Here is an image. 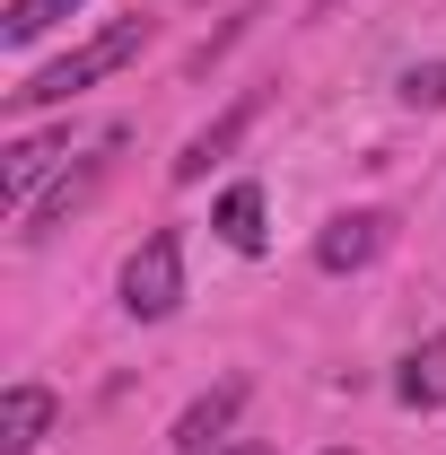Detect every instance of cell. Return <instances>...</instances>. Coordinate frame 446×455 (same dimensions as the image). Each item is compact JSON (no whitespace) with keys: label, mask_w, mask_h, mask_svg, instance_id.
Segmentation results:
<instances>
[{"label":"cell","mask_w":446,"mask_h":455,"mask_svg":"<svg viewBox=\"0 0 446 455\" xmlns=\"http://www.w3.org/2000/svg\"><path fill=\"white\" fill-rule=\"evenodd\" d=\"M245 411V377H219L202 403H184V420H175V438L167 447L175 455H219V438H227V420Z\"/></svg>","instance_id":"4"},{"label":"cell","mask_w":446,"mask_h":455,"mask_svg":"<svg viewBox=\"0 0 446 455\" xmlns=\"http://www.w3.org/2000/svg\"><path fill=\"white\" fill-rule=\"evenodd\" d=\"M402 106H446V61H420V70H402Z\"/></svg>","instance_id":"11"},{"label":"cell","mask_w":446,"mask_h":455,"mask_svg":"<svg viewBox=\"0 0 446 455\" xmlns=\"http://www.w3.org/2000/svg\"><path fill=\"white\" fill-rule=\"evenodd\" d=\"M53 411L61 403L36 386V377H18L9 395H0V455H36L44 438H53Z\"/></svg>","instance_id":"5"},{"label":"cell","mask_w":446,"mask_h":455,"mask_svg":"<svg viewBox=\"0 0 446 455\" xmlns=\"http://www.w3.org/2000/svg\"><path fill=\"white\" fill-rule=\"evenodd\" d=\"M245 123H254V97H236L211 132H193V140H184V158H175V184H202V175H211V158H227V149L245 140Z\"/></svg>","instance_id":"8"},{"label":"cell","mask_w":446,"mask_h":455,"mask_svg":"<svg viewBox=\"0 0 446 455\" xmlns=\"http://www.w3.org/2000/svg\"><path fill=\"white\" fill-rule=\"evenodd\" d=\"M140 53H149V18H114L106 36H88L79 53L44 61V70H27V79L9 88V106H18V114H44V106H70L79 88H97V79H114L123 61H140Z\"/></svg>","instance_id":"1"},{"label":"cell","mask_w":446,"mask_h":455,"mask_svg":"<svg viewBox=\"0 0 446 455\" xmlns=\"http://www.w3.org/2000/svg\"><path fill=\"white\" fill-rule=\"evenodd\" d=\"M324 455H359V447H324Z\"/></svg>","instance_id":"13"},{"label":"cell","mask_w":446,"mask_h":455,"mask_svg":"<svg viewBox=\"0 0 446 455\" xmlns=\"http://www.w3.org/2000/svg\"><path fill=\"white\" fill-rule=\"evenodd\" d=\"M394 395L411 403V411H438V403H446V333H429V341H411V350H402Z\"/></svg>","instance_id":"7"},{"label":"cell","mask_w":446,"mask_h":455,"mask_svg":"<svg viewBox=\"0 0 446 455\" xmlns=\"http://www.w3.org/2000/svg\"><path fill=\"white\" fill-rule=\"evenodd\" d=\"M175 307H184V236L158 228V236H140V254L123 263V315H131V324H167Z\"/></svg>","instance_id":"2"},{"label":"cell","mask_w":446,"mask_h":455,"mask_svg":"<svg viewBox=\"0 0 446 455\" xmlns=\"http://www.w3.org/2000/svg\"><path fill=\"white\" fill-rule=\"evenodd\" d=\"M61 158H70V132H44V140H18V149L0 158V202H9V211H27V202H36V184H44V175L61 167Z\"/></svg>","instance_id":"6"},{"label":"cell","mask_w":446,"mask_h":455,"mask_svg":"<svg viewBox=\"0 0 446 455\" xmlns=\"http://www.w3.org/2000/svg\"><path fill=\"white\" fill-rule=\"evenodd\" d=\"M70 9H79V0H9V9H0V44H36L44 27L70 18Z\"/></svg>","instance_id":"10"},{"label":"cell","mask_w":446,"mask_h":455,"mask_svg":"<svg viewBox=\"0 0 446 455\" xmlns=\"http://www.w3.org/2000/svg\"><path fill=\"white\" fill-rule=\"evenodd\" d=\"M211 228H219L236 254H263V184H227L211 202Z\"/></svg>","instance_id":"9"},{"label":"cell","mask_w":446,"mask_h":455,"mask_svg":"<svg viewBox=\"0 0 446 455\" xmlns=\"http://www.w3.org/2000/svg\"><path fill=\"white\" fill-rule=\"evenodd\" d=\"M386 245H394L386 211H341V220H324V236H315V272H368Z\"/></svg>","instance_id":"3"},{"label":"cell","mask_w":446,"mask_h":455,"mask_svg":"<svg viewBox=\"0 0 446 455\" xmlns=\"http://www.w3.org/2000/svg\"><path fill=\"white\" fill-rule=\"evenodd\" d=\"M219 455H272V447H254V438H236V447H219Z\"/></svg>","instance_id":"12"}]
</instances>
